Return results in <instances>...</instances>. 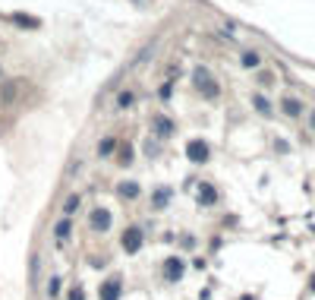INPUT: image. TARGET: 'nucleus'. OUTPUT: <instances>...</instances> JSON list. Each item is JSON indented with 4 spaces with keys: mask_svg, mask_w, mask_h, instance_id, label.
I'll return each mask as SVG.
<instances>
[{
    "mask_svg": "<svg viewBox=\"0 0 315 300\" xmlns=\"http://www.w3.org/2000/svg\"><path fill=\"white\" fill-rule=\"evenodd\" d=\"M192 82H195V89H199L205 98H211V101H215V98L221 95V85L215 82V76H211V73L205 70V66H195V73H192Z\"/></svg>",
    "mask_w": 315,
    "mask_h": 300,
    "instance_id": "nucleus-1",
    "label": "nucleus"
},
{
    "mask_svg": "<svg viewBox=\"0 0 315 300\" xmlns=\"http://www.w3.org/2000/svg\"><path fill=\"white\" fill-rule=\"evenodd\" d=\"M186 155H189V161H195V165H205L208 155H211V149H208L205 139H189V142H186Z\"/></svg>",
    "mask_w": 315,
    "mask_h": 300,
    "instance_id": "nucleus-2",
    "label": "nucleus"
},
{
    "mask_svg": "<svg viewBox=\"0 0 315 300\" xmlns=\"http://www.w3.org/2000/svg\"><path fill=\"white\" fill-rule=\"evenodd\" d=\"M142 240H145V237H142V228H126V234H123L120 243H123V250L130 256H135L142 250Z\"/></svg>",
    "mask_w": 315,
    "mask_h": 300,
    "instance_id": "nucleus-3",
    "label": "nucleus"
},
{
    "mask_svg": "<svg viewBox=\"0 0 315 300\" xmlns=\"http://www.w3.org/2000/svg\"><path fill=\"white\" fill-rule=\"evenodd\" d=\"M22 85H25L22 79H6L3 89H0V105H16V98H19Z\"/></svg>",
    "mask_w": 315,
    "mask_h": 300,
    "instance_id": "nucleus-4",
    "label": "nucleus"
},
{
    "mask_svg": "<svg viewBox=\"0 0 315 300\" xmlns=\"http://www.w3.org/2000/svg\"><path fill=\"white\" fill-rule=\"evenodd\" d=\"M183 272H186V265L180 256H167L164 259V281H180Z\"/></svg>",
    "mask_w": 315,
    "mask_h": 300,
    "instance_id": "nucleus-5",
    "label": "nucleus"
},
{
    "mask_svg": "<svg viewBox=\"0 0 315 300\" xmlns=\"http://www.w3.org/2000/svg\"><path fill=\"white\" fill-rule=\"evenodd\" d=\"M89 225L95 234H104V231H110V212L107 209H95L91 212V218H89Z\"/></svg>",
    "mask_w": 315,
    "mask_h": 300,
    "instance_id": "nucleus-6",
    "label": "nucleus"
},
{
    "mask_svg": "<svg viewBox=\"0 0 315 300\" xmlns=\"http://www.w3.org/2000/svg\"><path fill=\"white\" fill-rule=\"evenodd\" d=\"M151 130H155V136L167 139V136H174V120L164 117V114H155V117H151Z\"/></svg>",
    "mask_w": 315,
    "mask_h": 300,
    "instance_id": "nucleus-7",
    "label": "nucleus"
},
{
    "mask_svg": "<svg viewBox=\"0 0 315 300\" xmlns=\"http://www.w3.org/2000/svg\"><path fill=\"white\" fill-rule=\"evenodd\" d=\"M10 25H19V29H41V19L38 16H25V13H10V16H3Z\"/></svg>",
    "mask_w": 315,
    "mask_h": 300,
    "instance_id": "nucleus-8",
    "label": "nucleus"
},
{
    "mask_svg": "<svg viewBox=\"0 0 315 300\" xmlns=\"http://www.w3.org/2000/svg\"><path fill=\"white\" fill-rule=\"evenodd\" d=\"M123 294V285H120V278H110L101 285V300H120Z\"/></svg>",
    "mask_w": 315,
    "mask_h": 300,
    "instance_id": "nucleus-9",
    "label": "nucleus"
},
{
    "mask_svg": "<svg viewBox=\"0 0 315 300\" xmlns=\"http://www.w3.org/2000/svg\"><path fill=\"white\" fill-rule=\"evenodd\" d=\"M280 111H284L287 117H300L303 114V101L300 98H284L280 101Z\"/></svg>",
    "mask_w": 315,
    "mask_h": 300,
    "instance_id": "nucleus-10",
    "label": "nucleus"
},
{
    "mask_svg": "<svg viewBox=\"0 0 315 300\" xmlns=\"http://www.w3.org/2000/svg\"><path fill=\"white\" fill-rule=\"evenodd\" d=\"M117 193H120L123 199H135V196H139V183H135V180H123V183L117 186Z\"/></svg>",
    "mask_w": 315,
    "mask_h": 300,
    "instance_id": "nucleus-11",
    "label": "nucleus"
},
{
    "mask_svg": "<svg viewBox=\"0 0 315 300\" xmlns=\"http://www.w3.org/2000/svg\"><path fill=\"white\" fill-rule=\"evenodd\" d=\"M167 202H170V190H167V186H161V190L151 193V205H155V209H167Z\"/></svg>",
    "mask_w": 315,
    "mask_h": 300,
    "instance_id": "nucleus-12",
    "label": "nucleus"
},
{
    "mask_svg": "<svg viewBox=\"0 0 315 300\" xmlns=\"http://www.w3.org/2000/svg\"><path fill=\"white\" fill-rule=\"evenodd\" d=\"M240 63L246 66V70H255V66L262 63V54L259 51H243V57H240Z\"/></svg>",
    "mask_w": 315,
    "mask_h": 300,
    "instance_id": "nucleus-13",
    "label": "nucleus"
},
{
    "mask_svg": "<svg viewBox=\"0 0 315 300\" xmlns=\"http://www.w3.org/2000/svg\"><path fill=\"white\" fill-rule=\"evenodd\" d=\"M199 202H202V205H215V202H218V190L205 183V186L199 190Z\"/></svg>",
    "mask_w": 315,
    "mask_h": 300,
    "instance_id": "nucleus-14",
    "label": "nucleus"
},
{
    "mask_svg": "<svg viewBox=\"0 0 315 300\" xmlns=\"http://www.w3.org/2000/svg\"><path fill=\"white\" fill-rule=\"evenodd\" d=\"M79 205H82V196H70V199L63 202V215H66V218L76 215V212H79Z\"/></svg>",
    "mask_w": 315,
    "mask_h": 300,
    "instance_id": "nucleus-15",
    "label": "nucleus"
},
{
    "mask_svg": "<svg viewBox=\"0 0 315 300\" xmlns=\"http://www.w3.org/2000/svg\"><path fill=\"white\" fill-rule=\"evenodd\" d=\"M252 105H255V111H259V114H265V117L271 114V101H268L265 95H255V98H252Z\"/></svg>",
    "mask_w": 315,
    "mask_h": 300,
    "instance_id": "nucleus-16",
    "label": "nucleus"
},
{
    "mask_svg": "<svg viewBox=\"0 0 315 300\" xmlns=\"http://www.w3.org/2000/svg\"><path fill=\"white\" fill-rule=\"evenodd\" d=\"M70 231H73V228H70V218H63V221H57V228H54V234H57V237H60V240H66V237H70Z\"/></svg>",
    "mask_w": 315,
    "mask_h": 300,
    "instance_id": "nucleus-17",
    "label": "nucleus"
},
{
    "mask_svg": "<svg viewBox=\"0 0 315 300\" xmlns=\"http://www.w3.org/2000/svg\"><path fill=\"white\" fill-rule=\"evenodd\" d=\"M114 149H117V142H114V139H101V142H98V155H101V158H107Z\"/></svg>",
    "mask_w": 315,
    "mask_h": 300,
    "instance_id": "nucleus-18",
    "label": "nucleus"
},
{
    "mask_svg": "<svg viewBox=\"0 0 315 300\" xmlns=\"http://www.w3.org/2000/svg\"><path fill=\"white\" fill-rule=\"evenodd\" d=\"M135 105V95L133 92H120V98H117V108H133Z\"/></svg>",
    "mask_w": 315,
    "mask_h": 300,
    "instance_id": "nucleus-19",
    "label": "nucleus"
},
{
    "mask_svg": "<svg viewBox=\"0 0 315 300\" xmlns=\"http://www.w3.org/2000/svg\"><path fill=\"white\" fill-rule=\"evenodd\" d=\"M47 294H50V297H57V294H60V278H50V285H47Z\"/></svg>",
    "mask_w": 315,
    "mask_h": 300,
    "instance_id": "nucleus-20",
    "label": "nucleus"
},
{
    "mask_svg": "<svg viewBox=\"0 0 315 300\" xmlns=\"http://www.w3.org/2000/svg\"><path fill=\"white\" fill-rule=\"evenodd\" d=\"M130 161H133V149H130V145H126V149L120 152V165H130Z\"/></svg>",
    "mask_w": 315,
    "mask_h": 300,
    "instance_id": "nucleus-21",
    "label": "nucleus"
},
{
    "mask_svg": "<svg viewBox=\"0 0 315 300\" xmlns=\"http://www.w3.org/2000/svg\"><path fill=\"white\" fill-rule=\"evenodd\" d=\"M66 300H85V291H82V288H73V291H70V297H66Z\"/></svg>",
    "mask_w": 315,
    "mask_h": 300,
    "instance_id": "nucleus-22",
    "label": "nucleus"
},
{
    "mask_svg": "<svg viewBox=\"0 0 315 300\" xmlns=\"http://www.w3.org/2000/svg\"><path fill=\"white\" fill-rule=\"evenodd\" d=\"M309 126H312V130H315V111H312V114H309Z\"/></svg>",
    "mask_w": 315,
    "mask_h": 300,
    "instance_id": "nucleus-23",
    "label": "nucleus"
},
{
    "mask_svg": "<svg viewBox=\"0 0 315 300\" xmlns=\"http://www.w3.org/2000/svg\"><path fill=\"white\" fill-rule=\"evenodd\" d=\"M0 79H3V66H0Z\"/></svg>",
    "mask_w": 315,
    "mask_h": 300,
    "instance_id": "nucleus-24",
    "label": "nucleus"
},
{
    "mask_svg": "<svg viewBox=\"0 0 315 300\" xmlns=\"http://www.w3.org/2000/svg\"><path fill=\"white\" fill-rule=\"evenodd\" d=\"M312 291H315V278H312Z\"/></svg>",
    "mask_w": 315,
    "mask_h": 300,
    "instance_id": "nucleus-25",
    "label": "nucleus"
}]
</instances>
